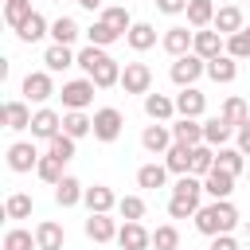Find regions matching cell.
Segmentation results:
<instances>
[{"label":"cell","instance_id":"9a60e30c","mask_svg":"<svg viewBox=\"0 0 250 250\" xmlns=\"http://www.w3.org/2000/svg\"><path fill=\"white\" fill-rule=\"evenodd\" d=\"M82 203L90 207V215H109V211L117 207V195H113V191H109L105 184H94V188H86Z\"/></svg>","mask_w":250,"mask_h":250},{"label":"cell","instance_id":"30bf717a","mask_svg":"<svg viewBox=\"0 0 250 250\" xmlns=\"http://www.w3.org/2000/svg\"><path fill=\"white\" fill-rule=\"evenodd\" d=\"M191 51L199 55V59H219V55H227V39L215 31V27H203V31H195V43H191Z\"/></svg>","mask_w":250,"mask_h":250},{"label":"cell","instance_id":"3957f363","mask_svg":"<svg viewBox=\"0 0 250 250\" xmlns=\"http://www.w3.org/2000/svg\"><path fill=\"white\" fill-rule=\"evenodd\" d=\"M121 90L125 94H152V66L148 62H125L121 66Z\"/></svg>","mask_w":250,"mask_h":250},{"label":"cell","instance_id":"6f0895ef","mask_svg":"<svg viewBox=\"0 0 250 250\" xmlns=\"http://www.w3.org/2000/svg\"><path fill=\"white\" fill-rule=\"evenodd\" d=\"M234 4H242V0H234Z\"/></svg>","mask_w":250,"mask_h":250},{"label":"cell","instance_id":"7a4b0ae2","mask_svg":"<svg viewBox=\"0 0 250 250\" xmlns=\"http://www.w3.org/2000/svg\"><path fill=\"white\" fill-rule=\"evenodd\" d=\"M172 82L180 86V90H188V86H195L199 82V74H207V59H199L195 51L191 55H184V59H172Z\"/></svg>","mask_w":250,"mask_h":250},{"label":"cell","instance_id":"f546056e","mask_svg":"<svg viewBox=\"0 0 250 250\" xmlns=\"http://www.w3.org/2000/svg\"><path fill=\"white\" fill-rule=\"evenodd\" d=\"M199 195H203V180L199 176H180L172 184V199H188V203L199 207Z\"/></svg>","mask_w":250,"mask_h":250},{"label":"cell","instance_id":"7402d4cb","mask_svg":"<svg viewBox=\"0 0 250 250\" xmlns=\"http://www.w3.org/2000/svg\"><path fill=\"white\" fill-rule=\"evenodd\" d=\"M31 109H27V102H4V129H12V133H23V129H31Z\"/></svg>","mask_w":250,"mask_h":250},{"label":"cell","instance_id":"4dcf8cb0","mask_svg":"<svg viewBox=\"0 0 250 250\" xmlns=\"http://www.w3.org/2000/svg\"><path fill=\"white\" fill-rule=\"evenodd\" d=\"M27 20H31V0H8V4H4V23H8L12 31H20Z\"/></svg>","mask_w":250,"mask_h":250},{"label":"cell","instance_id":"2e32d148","mask_svg":"<svg viewBox=\"0 0 250 250\" xmlns=\"http://www.w3.org/2000/svg\"><path fill=\"white\" fill-rule=\"evenodd\" d=\"M66 66H78V55H74L70 47H62V43H51V47L43 51V70L59 74V70H66Z\"/></svg>","mask_w":250,"mask_h":250},{"label":"cell","instance_id":"7c38bea8","mask_svg":"<svg viewBox=\"0 0 250 250\" xmlns=\"http://www.w3.org/2000/svg\"><path fill=\"white\" fill-rule=\"evenodd\" d=\"M234 133H238V129H234L230 121H223L219 113L203 121V145H211V148H227V141H230Z\"/></svg>","mask_w":250,"mask_h":250},{"label":"cell","instance_id":"8992f818","mask_svg":"<svg viewBox=\"0 0 250 250\" xmlns=\"http://www.w3.org/2000/svg\"><path fill=\"white\" fill-rule=\"evenodd\" d=\"M141 145H145V152H152V156H164V152L176 145V137H172V129H168V125L152 121V125H145V129H141Z\"/></svg>","mask_w":250,"mask_h":250},{"label":"cell","instance_id":"f35d334b","mask_svg":"<svg viewBox=\"0 0 250 250\" xmlns=\"http://www.w3.org/2000/svg\"><path fill=\"white\" fill-rule=\"evenodd\" d=\"M242 164H246V156H242L238 148H219V152H215V168H223V172H230L234 180H238V172H242Z\"/></svg>","mask_w":250,"mask_h":250},{"label":"cell","instance_id":"cb8c5ba5","mask_svg":"<svg viewBox=\"0 0 250 250\" xmlns=\"http://www.w3.org/2000/svg\"><path fill=\"white\" fill-rule=\"evenodd\" d=\"M191 145H172L168 152H164V168L168 172H176V176H191Z\"/></svg>","mask_w":250,"mask_h":250},{"label":"cell","instance_id":"484cf974","mask_svg":"<svg viewBox=\"0 0 250 250\" xmlns=\"http://www.w3.org/2000/svg\"><path fill=\"white\" fill-rule=\"evenodd\" d=\"M62 133L78 141V137L94 133V117H86V109H66V113H62Z\"/></svg>","mask_w":250,"mask_h":250},{"label":"cell","instance_id":"836d02e7","mask_svg":"<svg viewBox=\"0 0 250 250\" xmlns=\"http://www.w3.org/2000/svg\"><path fill=\"white\" fill-rule=\"evenodd\" d=\"M102 23H109L117 35H129V27H133V16H129V8L113 4V8H102Z\"/></svg>","mask_w":250,"mask_h":250},{"label":"cell","instance_id":"f5cc1de1","mask_svg":"<svg viewBox=\"0 0 250 250\" xmlns=\"http://www.w3.org/2000/svg\"><path fill=\"white\" fill-rule=\"evenodd\" d=\"M207 250H238V242L230 238V234H219V238H211V246Z\"/></svg>","mask_w":250,"mask_h":250},{"label":"cell","instance_id":"ffe728a7","mask_svg":"<svg viewBox=\"0 0 250 250\" xmlns=\"http://www.w3.org/2000/svg\"><path fill=\"white\" fill-rule=\"evenodd\" d=\"M62 242H66V230H62L55 219H43V223L35 227V246H39V250H62Z\"/></svg>","mask_w":250,"mask_h":250},{"label":"cell","instance_id":"e575fe53","mask_svg":"<svg viewBox=\"0 0 250 250\" xmlns=\"http://www.w3.org/2000/svg\"><path fill=\"white\" fill-rule=\"evenodd\" d=\"M78 35H82V27H78L70 16H59V20L51 23V39H55V43H62V47H70Z\"/></svg>","mask_w":250,"mask_h":250},{"label":"cell","instance_id":"1f68e13d","mask_svg":"<svg viewBox=\"0 0 250 250\" xmlns=\"http://www.w3.org/2000/svg\"><path fill=\"white\" fill-rule=\"evenodd\" d=\"M125 39H129V47H133V51H148V47H156V27L141 20V23H133V27H129V35H125Z\"/></svg>","mask_w":250,"mask_h":250},{"label":"cell","instance_id":"603a6c76","mask_svg":"<svg viewBox=\"0 0 250 250\" xmlns=\"http://www.w3.org/2000/svg\"><path fill=\"white\" fill-rule=\"evenodd\" d=\"M172 137H176V145H203V121H195V117H180V121H172Z\"/></svg>","mask_w":250,"mask_h":250},{"label":"cell","instance_id":"4fadbf2b","mask_svg":"<svg viewBox=\"0 0 250 250\" xmlns=\"http://www.w3.org/2000/svg\"><path fill=\"white\" fill-rule=\"evenodd\" d=\"M117 246H121V250H148V246H152V230H145L141 223H121Z\"/></svg>","mask_w":250,"mask_h":250},{"label":"cell","instance_id":"7bdbcfd3","mask_svg":"<svg viewBox=\"0 0 250 250\" xmlns=\"http://www.w3.org/2000/svg\"><path fill=\"white\" fill-rule=\"evenodd\" d=\"M4 250H39V246H35V234H31V230L12 227V230L4 234Z\"/></svg>","mask_w":250,"mask_h":250},{"label":"cell","instance_id":"e0dca14e","mask_svg":"<svg viewBox=\"0 0 250 250\" xmlns=\"http://www.w3.org/2000/svg\"><path fill=\"white\" fill-rule=\"evenodd\" d=\"M203 109H207V98H203L195 86H188V90L176 94V113H180V117H195V121H199Z\"/></svg>","mask_w":250,"mask_h":250},{"label":"cell","instance_id":"ba28073f","mask_svg":"<svg viewBox=\"0 0 250 250\" xmlns=\"http://www.w3.org/2000/svg\"><path fill=\"white\" fill-rule=\"evenodd\" d=\"M59 133H62V117H59L55 109H47V105H43V109H35V117H31V137L51 145Z\"/></svg>","mask_w":250,"mask_h":250},{"label":"cell","instance_id":"9c48e42d","mask_svg":"<svg viewBox=\"0 0 250 250\" xmlns=\"http://www.w3.org/2000/svg\"><path fill=\"white\" fill-rule=\"evenodd\" d=\"M191 43H195V31H188L184 23L168 27V31H164V39H160V47H164L172 59H184V55H191Z\"/></svg>","mask_w":250,"mask_h":250},{"label":"cell","instance_id":"bcb514c9","mask_svg":"<svg viewBox=\"0 0 250 250\" xmlns=\"http://www.w3.org/2000/svg\"><path fill=\"white\" fill-rule=\"evenodd\" d=\"M86 35H90V43H94V47H109V43H117V39H121V35H117L109 23H102V20H98L94 27H86Z\"/></svg>","mask_w":250,"mask_h":250},{"label":"cell","instance_id":"74e56055","mask_svg":"<svg viewBox=\"0 0 250 250\" xmlns=\"http://www.w3.org/2000/svg\"><path fill=\"white\" fill-rule=\"evenodd\" d=\"M211 168H215V148L211 145H195V152H191V176L203 180Z\"/></svg>","mask_w":250,"mask_h":250},{"label":"cell","instance_id":"d6986e66","mask_svg":"<svg viewBox=\"0 0 250 250\" xmlns=\"http://www.w3.org/2000/svg\"><path fill=\"white\" fill-rule=\"evenodd\" d=\"M117 219H109V215H90L86 219V238H94V242H117Z\"/></svg>","mask_w":250,"mask_h":250},{"label":"cell","instance_id":"d4e9b609","mask_svg":"<svg viewBox=\"0 0 250 250\" xmlns=\"http://www.w3.org/2000/svg\"><path fill=\"white\" fill-rule=\"evenodd\" d=\"M215 12H219V8H215L211 0H191V4H188V27H191V31L211 27V23H215Z\"/></svg>","mask_w":250,"mask_h":250},{"label":"cell","instance_id":"52a82bcc","mask_svg":"<svg viewBox=\"0 0 250 250\" xmlns=\"http://www.w3.org/2000/svg\"><path fill=\"white\" fill-rule=\"evenodd\" d=\"M39 148L31 145V141H16V145H8V168L12 172H35L39 168Z\"/></svg>","mask_w":250,"mask_h":250},{"label":"cell","instance_id":"60d3db41","mask_svg":"<svg viewBox=\"0 0 250 250\" xmlns=\"http://www.w3.org/2000/svg\"><path fill=\"white\" fill-rule=\"evenodd\" d=\"M105 59H109V55H105V47H94V43L78 51V66L86 70V78H90V74H94V70H98V66L105 62Z\"/></svg>","mask_w":250,"mask_h":250},{"label":"cell","instance_id":"ab89813d","mask_svg":"<svg viewBox=\"0 0 250 250\" xmlns=\"http://www.w3.org/2000/svg\"><path fill=\"white\" fill-rule=\"evenodd\" d=\"M117 215H121L125 223H141V219H145V199H141V195H121V199H117Z\"/></svg>","mask_w":250,"mask_h":250},{"label":"cell","instance_id":"44dd1931","mask_svg":"<svg viewBox=\"0 0 250 250\" xmlns=\"http://www.w3.org/2000/svg\"><path fill=\"white\" fill-rule=\"evenodd\" d=\"M145 113H148V121H172V113H176V98H168V94H145Z\"/></svg>","mask_w":250,"mask_h":250},{"label":"cell","instance_id":"ac0fdd59","mask_svg":"<svg viewBox=\"0 0 250 250\" xmlns=\"http://www.w3.org/2000/svg\"><path fill=\"white\" fill-rule=\"evenodd\" d=\"M203 191H207L211 199H230V191H234V176L223 172V168H211V172L203 176Z\"/></svg>","mask_w":250,"mask_h":250},{"label":"cell","instance_id":"277c9868","mask_svg":"<svg viewBox=\"0 0 250 250\" xmlns=\"http://www.w3.org/2000/svg\"><path fill=\"white\" fill-rule=\"evenodd\" d=\"M121 125H125L121 109H113V105H102V109H94V137H98L102 145L117 141V137H121Z\"/></svg>","mask_w":250,"mask_h":250},{"label":"cell","instance_id":"db71d44e","mask_svg":"<svg viewBox=\"0 0 250 250\" xmlns=\"http://www.w3.org/2000/svg\"><path fill=\"white\" fill-rule=\"evenodd\" d=\"M74 4H82L86 12H94V8H102V0H74Z\"/></svg>","mask_w":250,"mask_h":250},{"label":"cell","instance_id":"11a10c76","mask_svg":"<svg viewBox=\"0 0 250 250\" xmlns=\"http://www.w3.org/2000/svg\"><path fill=\"white\" fill-rule=\"evenodd\" d=\"M246 238H250V219H246Z\"/></svg>","mask_w":250,"mask_h":250},{"label":"cell","instance_id":"ee69618b","mask_svg":"<svg viewBox=\"0 0 250 250\" xmlns=\"http://www.w3.org/2000/svg\"><path fill=\"white\" fill-rule=\"evenodd\" d=\"M152 246H156V250H180V230H176L172 223L156 227V230H152Z\"/></svg>","mask_w":250,"mask_h":250},{"label":"cell","instance_id":"83f0119b","mask_svg":"<svg viewBox=\"0 0 250 250\" xmlns=\"http://www.w3.org/2000/svg\"><path fill=\"white\" fill-rule=\"evenodd\" d=\"M207 78H211V82H234V78H238V59H230V55L211 59V62H207Z\"/></svg>","mask_w":250,"mask_h":250},{"label":"cell","instance_id":"d6a6232c","mask_svg":"<svg viewBox=\"0 0 250 250\" xmlns=\"http://www.w3.org/2000/svg\"><path fill=\"white\" fill-rule=\"evenodd\" d=\"M137 184L148 188V191H156V188L168 184V168H164V164H141V168H137Z\"/></svg>","mask_w":250,"mask_h":250},{"label":"cell","instance_id":"f907efd6","mask_svg":"<svg viewBox=\"0 0 250 250\" xmlns=\"http://www.w3.org/2000/svg\"><path fill=\"white\" fill-rule=\"evenodd\" d=\"M188 4H191V0H156V12H164V16H180V12H188Z\"/></svg>","mask_w":250,"mask_h":250},{"label":"cell","instance_id":"8fae6325","mask_svg":"<svg viewBox=\"0 0 250 250\" xmlns=\"http://www.w3.org/2000/svg\"><path fill=\"white\" fill-rule=\"evenodd\" d=\"M51 94H55L51 70H31V74L23 78V98H27V102H39V105H43Z\"/></svg>","mask_w":250,"mask_h":250},{"label":"cell","instance_id":"6da1fadb","mask_svg":"<svg viewBox=\"0 0 250 250\" xmlns=\"http://www.w3.org/2000/svg\"><path fill=\"white\" fill-rule=\"evenodd\" d=\"M238 227V211L230 199H211L207 207L195 211V230L207 234V238H219V234H230Z\"/></svg>","mask_w":250,"mask_h":250},{"label":"cell","instance_id":"816d5d0a","mask_svg":"<svg viewBox=\"0 0 250 250\" xmlns=\"http://www.w3.org/2000/svg\"><path fill=\"white\" fill-rule=\"evenodd\" d=\"M234 141H238L234 148H238L242 156H250V121H246V125H238V133H234Z\"/></svg>","mask_w":250,"mask_h":250},{"label":"cell","instance_id":"4316f807","mask_svg":"<svg viewBox=\"0 0 250 250\" xmlns=\"http://www.w3.org/2000/svg\"><path fill=\"white\" fill-rule=\"evenodd\" d=\"M82 195H86V188H82L74 176H62V180L55 184V203H59V207H74V203H82Z\"/></svg>","mask_w":250,"mask_h":250},{"label":"cell","instance_id":"8d00e7d4","mask_svg":"<svg viewBox=\"0 0 250 250\" xmlns=\"http://www.w3.org/2000/svg\"><path fill=\"white\" fill-rule=\"evenodd\" d=\"M219 117H223V121H230V125L238 129V125H246V121H250V109H246V102H242V98H227V102H223V109H219Z\"/></svg>","mask_w":250,"mask_h":250},{"label":"cell","instance_id":"f1b7e54d","mask_svg":"<svg viewBox=\"0 0 250 250\" xmlns=\"http://www.w3.org/2000/svg\"><path fill=\"white\" fill-rule=\"evenodd\" d=\"M90 82L98 86V90H109V86H121V62L117 59H105L94 74H90Z\"/></svg>","mask_w":250,"mask_h":250},{"label":"cell","instance_id":"f6af8a7d","mask_svg":"<svg viewBox=\"0 0 250 250\" xmlns=\"http://www.w3.org/2000/svg\"><path fill=\"white\" fill-rule=\"evenodd\" d=\"M35 176H39L43 184H51V188H55V184L62 180V160H55V156H43V160H39V168H35Z\"/></svg>","mask_w":250,"mask_h":250},{"label":"cell","instance_id":"d590c367","mask_svg":"<svg viewBox=\"0 0 250 250\" xmlns=\"http://www.w3.org/2000/svg\"><path fill=\"white\" fill-rule=\"evenodd\" d=\"M16 35H20L23 43H39L43 35H51V23H47V20L39 16V12H31V20H27V23H23V27L16 31Z\"/></svg>","mask_w":250,"mask_h":250},{"label":"cell","instance_id":"681fc988","mask_svg":"<svg viewBox=\"0 0 250 250\" xmlns=\"http://www.w3.org/2000/svg\"><path fill=\"white\" fill-rule=\"evenodd\" d=\"M195 203H188V199H168V215L172 219H195Z\"/></svg>","mask_w":250,"mask_h":250},{"label":"cell","instance_id":"5bb4252c","mask_svg":"<svg viewBox=\"0 0 250 250\" xmlns=\"http://www.w3.org/2000/svg\"><path fill=\"white\" fill-rule=\"evenodd\" d=\"M211 27H215V31L223 35V39L238 35V31L246 27V23H242V8H238V4H227V8H219V12H215V23H211Z\"/></svg>","mask_w":250,"mask_h":250},{"label":"cell","instance_id":"5b68a950","mask_svg":"<svg viewBox=\"0 0 250 250\" xmlns=\"http://www.w3.org/2000/svg\"><path fill=\"white\" fill-rule=\"evenodd\" d=\"M94 82L90 78H74V82H62V90H59V98H62V109H86L90 102H94Z\"/></svg>","mask_w":250,"mask_h":250},{"label":"cell","instance_id":"9f6ffc18","mask_svg":"<svg viewBox=\"0 0 250 250\" xmlns=\"http://www.w3.org/2000/svg\"><path fill=\"white\" fill-rule=\"evenodd\" d=\"M55 4H62V0H55Z\"/></svg>","mask_w":250,"mask_h":250},{"label":"cell","instance_id":"7dc6e473","mask_svg":"<svg viewBox=\"0 0 250 250\" xmlns=\"http://www.w3.org/2000/svg\"><path fill=\"white\" fill-rule=\"evenodd\" d=\"M47 156H55V160H62V164H66V160L74 156V137L59 133V137H55V141L47 145Z\"/></svg>","mask_w":250,"mask_h":250},{"label":"cell","instance_id":"b9f144b4","mask_svg":"<svg viewBox=\"0 0 250 250\" xmlns=\"http://www.w3.org/2000/svg\"><path fill=\"white\" fill-rule=\"evenodd\" d=\"M4 215H8V219H27V215H31V195L12 191V195L4 199Z\"/></svg>","mask_w":250,"mask_h":250},{"label":"cell","instance_id":"c3c4849f","mask_svg":"<svg viewBox=\"0 0 250 250\" xmlns=\"http://www.w3.org/2000/svg\"><path fill=\"white\" fill-rule=\"evenodd\" d=\"M227 55L230 59H250V27H242L238 35L227 39Z\"/></svg>","mask_w":250,"mask_h":250}]
</instances>
